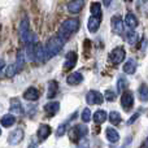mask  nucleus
I'll return each mask as SVG.
<instances>
[{
  "mask_svg": "<svg viewBox=\"0 0 148 148\" xmlns=\"http://www.w3.org/2000/svg\"><path fill=\"white\" fill-rule=\"evenodd\" d=\"M18 35H20V39L22 43L25 44H35L38 43V38H36V34L33 33L30 30V23H29V18L22 17L20 22V26H18Z\"/></svg>",
  "mask_w": 148,
  "mask_h": 148,
  "instance_id": "1",
  "label": "nucleus"
},
{
  "mask_svg": "<svg viewBox=\"0 0 148 148\" xmlns=\"http://www.w3.org/2000/svg\"><path fill=\"white\" fill-rule=\"evenodd\" d=\"M78 29H79V21L77 20V18H66V20L61 23V26H60L57 35L64 42H66L74 33L78 31Z\"/></svg>",
  "mask_w": 148,
  "mask_h": 148,
  "instance_id": "2",
  "label": "nucleus"
},
{
  "mask_svg": "<svg viewBox=\"0 0 148 148\" xmlns=\"http://www.w3.org/2000/svg\"><path fill=\"white\" fill-rule=\"evenodd\" d=\"M65 42L60 38L59 35H55L52 38L48 39L46 47H44V51H46V57L47 60L52 59L53 56H56L57 53H60V51L62 49V46H64Z\"/></svg>",
  "mask_w": 148,
  "mask_h": 148,
  "instance_id": "3",
  "label": "nucleus"
},
{
  "mask_svg": "<svg viewBox=\"0 0 148 148\" xmlns=\"http://www.w3.org/2000/svg\"><path fill=\"white\" fill-rule=\"evenodd\" d=\"M125 57H126V51H125V48L121 46L116 47V48H113L112 51L109 52V60H110V62L114 65L121 64V62L125 60Z\"/></svg>",
  "mask_w": 148,
  "mask_h": 148,
  "instance_id": "4",
  "label": "nucleus"
},
{
  "mask_svg": "<svg viewBox=\"0 0 148 148\" xmlns=\"http://www.w3.org/2000/svg\"><path fill=\"white\" fill-rule=\"evenodd\" d=\"M87 133H88V129L84 125H77L69 130V136L73 142H78L81 138L86 136Z\"/></svg>",
  "mask_w": 148,
  "mask_h": 148,
  "instance_id": "5",
  "label": "nucleus"
},
{
  "mask_svg": "<svg viewBox=\"0 0 148 148\" xmlns=\"http://www.w3.org/2000/svg\"><path fill=\"white\" fill-rule=\"evenodd\" d=\"M120 103H121V107H122L126 112H129V110L134 107V94L131 91H129V90H125V91L121 94Z\"/></svg>",
  "mask_w": 148,
  "mask_h": 148,
  "instance_id": "6",
  "label": "nucleus"
},
{
  "mask_svg": "<svg viewBox=\"0 0 148 148\" xmlns=\"http://www.w3.org/2000/svg\"><path fill=\"white\" fill-rule=\"evenodd\" d=\"M104 101V95H101L99 91H95V90H91V91L87 92L86 95V103L88 105H100Z\"/></svg>",
  "mask_w": 148,
  "mask_h": 148,
  "instance_id": "7",
  "label": "nucleus"
},
{
  "mask_svg": "<svg viewBox=\"0 0 148 148\" xmlns=\"http://www.w3.org/2000/svg\"><path fill=\"white\" fill-rule=\"evenodd\" d=\"M23 138H25V131L21 127L14 129L13 131H10L9 136H8V143L10 146H17V144H20L23 140Z\"/></svg>",
  "mask_w": 148,
  "mask_h": 148,
  "instance_id": "8",
  "label": "nucleus"
},
{
  "mask_svg": "<svg viewBox=\"0 0 148 148\" xmlns=\"http://www.w3.org/2000/svg\"><path fill=\"white\" fill-rule=\"evenodd\" d=\"M110 26H112V31L114 34H117V35H122L123 31H125L122 17L118 14H116L114 17H112V20H110Z\"/></svg>",
  "mask_w": 148,
  "mask_h": 148,
  "instance_id": "9",
  "label": "nucleus"
},
{
  "mask_svg": "<svg viewBox=\"0 0 148 148\" xmlns=\"http://www.w3.org/2000/svg\"><path fill=\"white\" fill-rule=\"evenodd\" d=\"M77 60H78V55L74 51H70L66 53V57H65V62H64V69L65 70H72L77 64Z\"/></svg>",
  "mask_w": 148,
  "mask_h": 148,
  "instance_id": "10",
  "label": "nucleus"
},
{
  "mask_svg": "<svg viewBox=\"0 0 148 148\" xmlns=\"http://www.w3.org/2000/svg\"><path fill=\"white\" fill-rule=\"evenodd\" d=\"M52 133V129L49 125H46V123H42L38 127V131H36V136H38L39 142H44Z\"/></svg>",
  "mask_w": 148,
  "mask_h": 148,
  "instance_id": "11",
  "label": "nucleus"
},
{
  "mask_svg": "<svg viewBox=\"0 0 148 148\" xmlns=\"http://www.w3.org/2000/svg\"><path fill=\"white\" fill-rule=\"evenodd\" d=\"M39 96H40L39 91L33 86L29 87V88L23 92V99L27 100V101H36V100L39 99Z\"/></svg>",
  "mask_w": 148,
  "mask_h": 148,
  "instance_id": "12",
  "label": "nucleus"
},
{
  "mask_svg": "<svg viewBox=\"0 0 148 148\" xmlns=\"http://www.w3.org/2000/svg\"><path fill=\"white\" fill-rule=\"evenodd\" d=\"M100 23H101V18L100 17H95V16H91L88 18V22H87V29H88L90 33H96L100 27Z\"/></svg>",
  "mask_w": 148,
  "mask_h": 148,
  "instance_id": "13",
  "label": "nucleus"
},
{
  "mask_svg": "<svg viewBox=\"0 0 148 148\" xmlns=\"http://www.w3.org/2000/svg\"><path fill=\"white\" fill-rule=\"evenodd\" d=\"M83 5H84V1L83 0H72V1L68 4V10L73 14H77L79 13L82 9H83Z\"/></svg>",
  "mask_w": 148,
  "mask_h": 148,
  "instance_id": "14",
  "label": "nucleus"
},
{
  "mask_svg": "<svg viewBox=\"0 0 148 148\" xmlns=\"http://www.w3.org/2000/svg\"><path fill=\"white\" fill-rule=\"evenodd\" d=\"M59 110H60V103L59 101H49L44 105V112H46L49 117L55 116Z\"/></svg>",
  "mask_w": 148,
  "mask_h": 148,
  "instance_id": "15",
  "label": "nucleus"
},
{
  "mask_svg": "<svg viewBox=\"0 0 148 148\" xmlns=\"http://www.w3.org/2000/svg\"><path fill=\"white\" fill-rule=\"evenodd\" d=\"M82 82H83V75L78 72H74L66 77V83L70 86H77V84H81Z\"/></svg>",
  "mask_w": 148,
  "mask_h": 148,
  "instance_id": "16",
  "label": "nucleus"
},
{
  "mask_svg": "<svg viewBox=\"0 0 148 148\" xmlns=\"http://www.w3.org/2000/svg\"><path fill=\"white\" fill-rule=\"evenodd\" d=\"M105 136H107L108 142H110V143H117V142L120 140V134H118L117 130H116L114 127H112V126L105 129Z\"/></svg>",
  "mask_w": 148,
  "mask_h": 148,
  "instance_id": "17",
  "label": "nucleus"
},
{
  "mask_svg": "<svg viewBox=\"0 0 148 148\" xmlns=\"http://www.w3.org/2000/svg\"><path fill=\"white\" fill-rule=\"evenodd\" d=\"M34 51H35V61H47L46 51H44V47L40 43H35Z\"/></svg>",
  "mask_w": 148,
  "mask_h": 148,
  "instance_id": "18",
  "label": "nucleus"
},
{
  "mask_svg": "<svg viewBox=\"0 0 148 148\" xmlns=\"http://www.w3.org/2000/svg\"><path fill=\"white\" fill-rule=\"evenodd\" d=\"M125 23L129 26L130 29H135L139 25V21L136 18V16L133 12H127L125 16Z\"/></svg>",
  "mask_w": 148,
  "mask_h": 148,
  "instance_id": "19",
  "label": "nucleus"
},
{
  "mask_svg": "<svg viewBox=\"0 0 148 148\" xmlns=\"http://www.w3.org/2000/svg\"><path fill=\"white\" fill-rule=\"evenodd\" d=\"M16 122V117L13 114H10V113H8V114H4L1 118H0V123H1L3 127H12L13 125H14Z\"/></svg>",
  "mask_w": 148,
  "mask_h": 148,
  "instance_id": "20",
  "label": "nucleus"
},
{
  "mask_svg": "<svg viewBox=\"0 0 148 148\" xmlns=\"http://www.w3.org/2000/svg\"><path fill=\"white\" fill-rule=\"evenodd\" d=\"M136 66H138L136 60H134V59L127 60V61L125 62V65H123V73L125 74H134L136 72Z\"/></svg>",
  "mask_w": 148,
  "mask_h": 148,
  "instance_id": "21",
  "label": "nucleus"
},
{
  "mask_svg": "<svg viewBox=\"0 0 148 148\" xmlns=\"http://www.w3.org/2000/svg\"><path fill=\"white\" fill-rule=\"evenodd\" d=\"M57 91H59V83L56 81H49L48 82V91H47V97L48 99H53L56 96Z\"/></svg>",
  "mask_w": 148,
  "mask_h": 148,
  "instance_id": "22",
  "label": "nucleus"
},
{
  "mask_svg": "<svg viewBox=\"0 0 148 148\" xmlns=\"http://www.w3.org/2000/svg\"><path fill=\"white\" fill-rule=\"evenodd\" d=\"M90 12H91V16H95V17H100L103 16V10H101V4L97 1L91 3L90 5Z\"/></svg>",
  "mask_w": 148,
  "mask_h": 148,
  "instance_id": "23",
  "label": "nucleus"
},
{
  "mask_svg": "<svg viewBox=\"0 0 148 148\" xmlns=\"http://www.w3.org/2000/svg\"><path fill=\"white\" fill-rule=\"evenodd\" d=\"M107 117H108L107 112H105V110H103V109H99V110H96V112L94 113L92 120H94L96 123H103V122H105V121H107Z\"/></svg>",
  "mask_w": 148,
  "mask_h": 148,
  "instance_id": "24",
  "label": "nucleus"
},
{
  "mask_svg": "<svg viewBox=\"0 0 148 148\" xmlns=\"http://www.w3.org/2000/svg\"><path fill=\"white\" fill-rule=\"evenodd\" d=\"M9 110L12 113H14V114H21V113H22V107H21L20 100H17V99H12V100H10Z\"/></svg>",
  "mask_w": 148,
  "mask_h": 148,
  "instance_id": "25",
  "label": "nucleus"
},
{
  "mask_svg": "<svg viewBox=\"0 0 148 148\" xmlns=\"http://www.w3.org/2000/svg\"><path fill=\"white\" fill-rule=\"evenodd\" d=\"M25 62H26V53H25V51H18L17 60H16V66L18 68V70H21L23 66H25Z\"/></svg>",
  "mask_w": 148,
  "mask_h": 148,
  "instance_id": "26",
  "label": "nucleus"
},
{
  "mask_svg": "<svg viewBox=\"0 0 148 148\" xmlns=\"http://www.w3.org/2000/svg\"><path fill=\"white\" fill-rule=\"evenodd\" d=\"M127 86H129V82H127V79H126V77L121 75L117 81V91L122 94V92L127 88Z\"/></svg>",
  "mask_w": 148,
  "mask_h": 148,
  "instance_id": "27",
  "label": "nucleus"
},
{
  "mask_svg": "<svg viewBox=\"0 0 148 148\" xmlns=\"http://www.w3.org/2000/svg\"><path fill=\"white\" fill-rule=\"evenodd\" d=\"M139 97L142 101H147L148 100V84L147 83H142L139 87Z\"/></svg>",
  "mask_w": 148,
  "mask_h": 148,
  "instance_id": "28",
  "label": "nucleus"
},
{
  "mask_svg": "<svg viewBox=\"0 0 148 148\" xmlns=\"http://www.w3.org/2000/svg\"><path fill=\"white\" fill-rule=\"evenodd\" d=\"M109 122L112 125H118L121 122V114L118 112H116V110H112L109 113Z\"/></svg>",
  "mask_w": 148,
  "mask_h": 148,
  "instance_id": "29",
  "label": "nucleus"
},
{
  "mask_svg": "<svg viewBox=\"0 0 148 148\" xmlns=\"http://www.w3.org/2000/svg\"><path fill=\"white\" fill-rule=\"evenodd\" d=\"M18 72V68L16 66V64H10L8 65L7 68H5V75L8 77V78H12V77H14L16 74Z\"/></svg>",
  "mask_w": 148,
  "mask_h": 148,
  "instance_id": "30",
  "label": "nucleus"
},
{
  "mask_svg": "<svg viewBox=\"0 0 148 148\" xmlns=\"http://www.w3.org/2000/svg\"><path fill=\"white\" fill-rule=\"evenodd\" d=\"M126 40H127L129 44H135L136 40H138V34L135 31H133V29H131V31H129L126 34Z\"/></svg>",
  "mask_w": 148,
  "mask_h": 148,
  "instance_id": "31",
  "label": "nucleus"
},
{
  "mask_svg": "<svg viewBox=\"0 0 148 148\" xmlns=\"http://www.w3.org/2000/svg\"><path fill=\"white\" fill-rule=\"evenodd\" d=\"M91 110L88 109V108H84L83 109V112H82V116H81V118H82V121H83L84 123H87V122H90L91 121Z\"/></svg>",
  "mask_w": 148,
  "mask_h": 148,
  "instance_id": "32",
  "label": "nucleus"
},
{
  "mask_svg": "<svg viewBox=\"0 0 148 148\" xmlns=\"http://www.w3.org/2000/svg\"><path fill=\"white\" fill-rule=\"evenodd\" d=\"M77 147H78V148H90V142H88V139H87L86 136L81 138L78 142H77Z\"/></svg>",
  "mask_w": 148,
  "mask_h": 148,
  "instance_id": "33",
  "label": "nucleus"
},
{
  "mask_svg": "<svg viewBox=\"0 0 148 148\" xmlns=\"http://www.w3.org/2000/svg\"><path fill=\"white\" fill-rule=\"evenodd\" d=\"M116 92L112 91V90H107V91L104 92V99H107L108 101H114L116 100Z\"/></svg>",
  "mask_w": 148,
  "mask_h": 148,
  "instance_id": "34",
  "label": "nucleus"
},
{
  "mask_svg": "<svg viewBox=\"0 0 148 148\" xmlns=\"http://www.w3.org/2000/svg\"><path fill=\"white\" fill-rule=\"evenodd\" d=\"M66 130H68V122L61 123V125L57 127V130H56V135L57 136H62L65 133H66Z\"/></svg>",
  "mask_w": 148,
  "mask_h": 148,
  "instance_id": "35",
  "label": "nucleus"
},
{
  "mask_svg": "<svg viewBox=\"0 0 148 148\" xmlns=\"http://www.w3.org/2000/svg\"><path fill=\"white\" fill-rule=\"evenodd\" d=\"M130 143H131V136H129V138H126V140L123 142L122 148H130Z\"/></svg>",
  "mask_w": 148,
  "mask_h": 148,
  "instance_id": "36",
  "label": "nucleus"
},
{
  "mask_svg": "<svg viewBox=\"0 0 148 148\" xmlns=\"http://www.w3.org/2000/svg\"><path fill=\"white\" fill-rule=\"evenodd\" d=\"M103 4H104L105 7H109V5L112 4V0H103Z\"/></svg>",
  "mask_w": 148,
  "mask_h": 148,
  "instance_id": "37",
  "label": "nucleus"
},
{
  "mask_svg": "<svg viewBox=\"0 0 148 148\" xmlns=\"http://www.w3.org/2000/svg\"><path fill=\"white\" fill-rule=\"evenodd\" d=\"M138 116H139V113H136V114H135V116H134V117H131V118H130V121H129V122H127V123H129V125H130V123H133V122H134V121H135V118H136V117H138Z\"/></svg>",
  "mask_w": 148,
  "mask_h": 148,
  "instance_id": "38",
  "label": "nucleus"
},
{
  "mask_svg": "<svg viewBox=\"0 0 148 148\" xmlns=\"http://www.w3.org/2000/svg\"><path fill=\"white\" fill-rule=\"evenodd\" d=\"M5 66V62H4V60L3 59H0V69H3V68Z\"/></svg>",
  "mask_w": 148,
  "mask_h": 148,
  "instance_id": "39",
  "label": "nucleus"
},
{
  "mask_svg": "<svg viewBox=\"0 0 148 148\" xmlns=\"http://www.w3.org/2000/svg\"><path fill=\"white\" fill-rule=\"evenodd\" d=\"M143 147H146V148H148V139H147V140H146V142H144Z\"/></svg>",
  "mask_w": 148,
  "mask_h": 148,
  "instance_id": "40",
  "label": "nucleus"
},
{
  "mask_svg": "<svg viewBox=\"0 0 148 148\" xmlns=\"http://www.w3.org/2000/svg\"><path fill=\"white\" fill-rule=\"evenodd\" d=\"M140 148H146V147H143V146H142V147H140Z\"/></svg>",
  "mask_w": 148,
  "mask_h": 148,
  "instance_id": "41",
  "label": "nucleus"
},
{
  "mask_svg": "<svg viewBox=\"0 0 148 148\" xmlns=\"http://www.w3.org/2000/svg\"><path fill=\"white\" fill-rule=\"evenodd\" d=\"M0 135H1V130H0Z\"/></svg>",
  "mask_w": 148,
  "mask_h": 148,
  "instance_id": "42",
  "label": "nucleus"
}]
</instances>
